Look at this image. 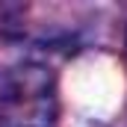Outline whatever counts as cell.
Here are the masks:
<instances>
[{"instance_id":"6da1fadb","label":"cell","mask_w":127,"mask_h":127,"mask_svg":"<svg viewBox=\"0 0 127 127\" xmlns=\"http://www.w3.org/2000/svg\"><path fill=\"white\" fill-rule=\"evenodd\" d=\"M59 100L50 68L24 62L0 83V127H56Z\"/></svg>"}]
</instances>
